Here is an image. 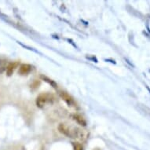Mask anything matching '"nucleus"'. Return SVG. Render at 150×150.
<instances>
[{
    "label": "nucleus",
    "instance_id": "obj_1",
    "mask_svg": "<svg viewBox=\"0 0 150 150\" xmlns=\"http://www.w3.org/2000/svg\"><path fill=\"white\" fill-rule=\"evenodd\" d=\"M58 130L62 134H64L69 138H82L81 136H83V133H82L81 130L77 129V128L69 127L64 123H61L58 126Z\"/></svg>",
    "mask_w": 150,
    "mask_h": 150
},
{
    "label": "nucleus",
    "instance_id": "obj_2",
    "mask_svg": "<svg viewBox=\"0 0 150 150\" xmlns=\"http://www.w3.org/2000/svg\"><path fill=\"white\" fill-rule=\"evenodd\" d=\"M55 100L54 96L50 93H42L40 94L36 99V104L38 107L43 108L46 105L52 103Z\"/></svg>",
    "mask_w": 150,
    "mask_h": 150
},
{
    "label": "nucleus",
    "instance_id": "obj_3",
    "mask_svg": "<svg viewBox=\"0 0 150 150\" xmlns=\"http://www.w3.org/2000/svg\"><path fill=\"white\" fill-rule=\"evenodd\" d=\"M59 94L62 100L65 101L66 104H68L69 106H72L75 105V101H74L73 98L69 93H68L65 91H60Z\"/></svg>",
    "mask_w": 150,
    "mask_h": 150
},
{
    "label": "nucleus",
    "instance_id": "obj_4",
    "mask_svg": "<svg viewBox=\"0 0 150 150\" xmlns=\"http://www.w3.org/2000/svg\"><path fill=\"white\" fill-rule=\"evenodd\" d=\"M32 67L28 64H22L20 65V68H19V73L21 75H27L32 71Z\"/></svg>",
    "mask_w": 150,
    "mask_h": 150
},
{
    "label": "nucleus",
    "instance_id": "obj_5",
    "mask_svg": "<svg viewBox=\"0 0 150 150\" xmlns=\"http://www.w3.org/2000/svg\"><path fill=\"white\" fill-rule=\"evenodd\" d=\"M17 66H18V63L17 62H11V63L8 64L7 66H6V69L8 76H12V74L13 73V71H14L15 69H17Z\"/></svg>",
    "mask_w": 150,
    "mask_h": 150
},
{
    "label": "nucleus",
    "instance_id": "obj_6",
    "mask_svg": "<svg viewBox=\"0 0 150 150\" xmlns=\"http://www.w3.org/2000/svg\"><path fill=\"white\" fill-rule=\"evenodd\" d=\"M72 117H73V120H75L78 123H79L80 125H86V121H85V120H84L80 115H77V114L76 115H73Z\"/></svg>",
    "mask_w": 150,
    "mask_h": 150
},
{
    "label": "nucleus",
    "instance_id": "obj_7",
    "mask_svg": "<svg viewBox=\"0 0 150 150\" xmlns=\"http://www.w3.org/2000/svg\"><path fill=\"white\" fill-rule=\"evenodd\" d=\"M73 147L74 150H83V146H82V145L78 142L73 143Z\"/></svg>",
    "mask_w": 150,
    "mask_h": 150
}]
</instances>
